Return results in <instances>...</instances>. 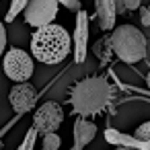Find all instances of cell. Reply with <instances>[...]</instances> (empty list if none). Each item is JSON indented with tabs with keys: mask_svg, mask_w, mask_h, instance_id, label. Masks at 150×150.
<instances>
[{
	"mask_svg": "<svg viewBox=\"0 0 150 150\" xmlns=\"http://www.w3.org/2000/svg\"><path fill=\"white\" fill-rule=\"evenodd\" d=\"M95 17L103 31H111L115 27V17H117L113 8V0H95Z\"/></svg>",
	"mask_w": 150,
	"mask_h": 150,
	"instance_id": "obj_10",
	"label": "cell"
},
{
	"mask_svg": "<svg viewBox=\"0 0 150 150\" xmlns=\"http://www.w3.org/2000/svg\"><path fill=\"white\" fill-rule=\"evenodd\" d=\"M58 6L60 2L58 0H29L27 6H25V23L31 27H41L47 25L56 19L58 15Z\"/></svg>",
	"mask_w": 150,
	"mask_h": 150,
	"instance_id": "obj_6",
	"label": "cell"
},
{
	"mask_svg": "<svg viewBox=\"0 0 150 150\" xmlns=\"http://www.w3.org/2000/svg\"><path fill=\"white\" fill-rule=\"evenodd\" d=\"M123 4H125V11L129 13V11H136L142 6V0H123Z\"/></svg>",
	"mask_w": 150,
	"mask_h": 150,
	"instance_id": "obj_19",
	"label": "cell"
},
{
	"mask_svg": "<svg viewBox=\"0 0 150 150\" xmlns=\"http://www.w3.org/2000/svg\"><path fill=\"white\" fill-rule=\"evenodd\" d=\"M62 6H66L70 13H78L80 11V0H58Z\"/></svg>",
	"mask_w": 150,
	"mask_h": 150,
	"instance_id": "obj_17",
	"label": "cell"
},
{
	"mask_svg": "<svg viewBox=\"0 0 150 150\" xmlns=\"http://www.w3.org/2000/svg\"><path fill=\"white\" fill-rule=\"evenodd\" d=\"M140 23H142L144 27H150V11H148V6H146V8L140 6Z\"/></svg>",
	"mask_w": 150,
	"mask_h": 150,
	"instance_id": "obj_18",
	"label": "cell"
},
{
	"mask_svg": "<svg viewBox=\"0 0 150 150\" xmlns=\"http://www.w3.org/2000/svg\"><path fill=\"white\" fill-rule=\"evenodd\" d=\"M27 2H29V0H13V2H11V8H8V13H6V21H8V23L15 21V17H17L21 11H25Z\"/></svg>",
	"mask_w": 150,
	"mask_h": 150,
	"instance_id": "obj_14",
	"label": "cell"
},
{
	"mask_svg": "<svg viewBox=\"0 0 150 150\" xmlns=\"http://www.w3.org/2000/svg\"><path fill=\"white\" fill-rule=\"evenodd\" d=\"M0 148H4V142H2V140H0Z\"/></svg>",
	"mask_w": 150,
	"mask_h": 150,
	"instance_id": "obj_23",
	"label": "cell"
},
{
	"mask_svg": "<svg viewBox=\"0 0 150 150\" xmlns=\"http://www.w3.org/2000/svg\"><path fill=\"white\" fill-rule=\"evenodd\" d=\"M134 138H138V140H142V142H146L150 146V121L140 123L136 127V132H134Z\"/></svg>",
	"mask_w": 150,
	"mask_h": 150,
	"instance_id": "obj_15",
	"label": "cell"
},
{
	"mask_svg": "<svg viewBox=\"0 0 150 150\" xmlns=\"http://www.w3.org/2000/svg\"><path fill=\"white\" fill-rule=\"evenodd\" d=\"M64 121V109L60 103L56 101H47L43 103L35 115H33V127L37 129V134H47V132H58V127Z\"/></svg>",
	"mask_w": 150,
	"mask_h": 150,
	"instance_id": "obj_5",
	"label": "cell"
},
{
	"mask_svg": "<svg viewBox=\"0 0 150 150\" xmlns=\"http://www.w3.org/2000/svg\"><path fill=\"white\" fill-rule=\"evenodd\" d=\"M111 47L113 54L125 64H138L146 58L148 41L134 25H119L111 29Z\"/></svg>",
	"mask_w": 150,
	"mask_h": 150,
	"instance_id": "obj_3",
	"label": "cell"
},
{
	"mask_svg": "<svg viewBox=\"0 0 150 150\" xmlns=\"http://www.w3.org/2000/svg\"><path fill=\"white\" fill-rule=\"evenodd\" d=\"M72 43H74V62L82 64L86 58V43H88V15L82 8L76 13V31Z\"/></svg>",
	"mask_w": 150,
	"mask_h": 150,
	"instance_id": "obj_8",
	"label": "cell"
},
{
	"mask_svg": "<svg viewBox=\"0 0 150 150\" xmlns=\"http://www.w3.org/2000/svg\"><path fill=\"white\" fill-rule=\"evenodd\" d=\"M35 140H37V129L31 127V129L27 132V136H25V142H23L19 148H21V150H31V148L35 146Z\"/></svg>",
	"mask_w": 150,
	"mask_h": 150,
	"instance_id": "obj_16",
	"label": "cell"
},
{
	"mask_svg": "<svg viewBox=\"0 0 150 150\" xmlns=\"http://www.w3.org/2000/svg\"><path fill=\"white\" fill-rule=\"evenodd\" d=\"M113 8H115L117 17H119V15H127V11H125V4H123V0H113Z\"/></svg>",
	"mask_w": 150,
	"mask_h": 150,
	"instance_id": "obj_21",
	"label": "cell"
},
{
	"mask_svg": "<svg viewBox=\"0 0 150 150\" xmlns=\"http://www.w3.org/2000/svg\"><path fill=\"white\" fill-rule=\"evenodd\" d=\"M148 11H150V6H148Z\"/></svg>",
	"mask_w": 150,
	"mask_h": 150,
	"instance_id": "obj_24",
	"label": "cell"
},
{
	"mask_svg": "<svg viewBox=\"0 0 150 150\" xmlns=\"http://www.w3.org/2000/svg\"><path fill=\"white\" fill-rule=\"evenodd\" d=\"M60 146H62V140H60V136H58L56 132L43 134V148H45V150H58Z\"/></svg>",
	"mask_w": 150,
	"mask_h": 150,
	"instance_id": "obj_13",
	"label": "cell"
},
{
	"mask_svg": "<svg viewBox=\"0 0 150 150\" xmlns=\"http://www.w3.org/2000/svg\"><path fill=\"white\" fill-rule=\"evenodd\" d=\"M35 99H37V91L33 84H29L27 80L25 82H17L11 93H8V101L13 105V109L17 113H27L35 107Z\"/></svg>",
	"mask_w": 150,
	"mask_h": 150,
	"instance_id": "obj_7",
	"label": "cell"
},
{
	"mask_svg": "<svg viewBox=\"0 0 150 150\" xmlns=\"http://www.w3.org/2000/svg\"><path fill=\"white\" fill-rule=\"evenodd\" d=\"M146 84H148V88H150V72H148V76H146Z\"/></svg>",
	"mask_w": 150,
	"mask_h": 150,
	"instance_id": "obj_22",
	"label": "cell"
},
{
	"mask_svg": "<svg viewBox=\"0 0 150 150\" xmlns=\"http://www.w3.org/2000/svg\"><path fill=\"white\" fill-rule=\"evenodd\" d=\"M4 74L13 82H25L33 76V56L27 54L25 50L13 47L4 54Z\"/></svg>",
	"mask_w": 150,
	"mask_h": 150,
	"instance_id": "obj_4",
	"label": "cell"
},
{
	"mask_svg": "<svg viewBox=\"0 0 150 150\" xmlns=\"http://www.w3.org/2000/svg\"><path fill=\"white\" fill-rule=\"evenodd\" d=\"M93 54L99 58V62H101V64H107V62H111V58H113L111 37H109V35H103V37H99V39L93 43Z\"/></svg>",
	"mask_w": 150,
	"mask_h": 150,
	"instance_id": "obj_12",
	"label": "cell"
},
{
	"mask_svg": "<svg viewBox=\"0 0 150 150\" xmlns=\"http://www.w3.org/2000/svg\"><path fill=\"white\" fill-rule=\"evenodd\" d=\"M95 134H97V125L86 117H78L76 123H74V144H72V148L80 150V148L88 146L91 140L95 138Z\"/></svg>",
	"mask_w": 150,
	"mask_h": 150,
	"instance_id": "obj_9",
	"label": "cell"
},
{
	"mask_svg": "<svg viewBox=\"0 0 150 150\" xmlns=\"http://www.w3.org/2000/svg\"><path fill=\"white\" fill-rule=\"evenodd\" d=\"M113 95H115V91L107 78H103V76L82 78L70 88L72 113H76L78 117L99 115L101 111H105V107H109Z\"/></svg>",
	"mask_w": 150,
	"mask_h": 150,
	"instance_id": "obj_1",
	"label": "cell"
},
{
	"mask_svg": "<svg viewBox=\"0 0 150 150\" xmlns=\"http://www.w3.org/2000/svg\"><path fill=\"white\" fill-rule=\"evenodd\" d=\"M4 47H6V29H4L2 23H0V56H2Z\"/></svg>",
	"mask_w": 150,
	"mask_h": 150,
	"instance_id": "obj_20",
	"label": "cell"
},
{
	"mask_svg": "<svg viewBox=\"0 0 150 150\" xmlns=\"http://www.w3.org/2000/svg\"><path fill=\"white\" fill-rule=\"evenodd\" d=\"M72 50V37L62 25H41L33 31L31 54L41 64H60Z\"/></svg>",
	"mask_w": 150,
	"mask_h": 150,
	"instance_id": "obj_2",
	"label": "cell"
},
{
	"mask_svg": "<svg viewBox=\"0 0 150 150\" xmlns=\"http://www.w3.org/2000/svg\"><path fill=\"white\" fill-rule=\"evenodd\" d=\"M105 140L117 148H150L146 142L138 140V138H132V136H125V134H119L117 129H105Z\"/></svg>",
	"mask_w": 150,
	"mask_h": 150,
	"instance_id": "obj_11",
	"label": "cell"
}]
</instances>
